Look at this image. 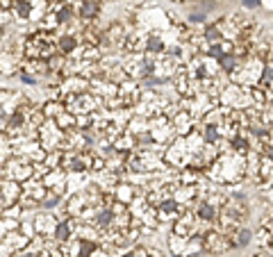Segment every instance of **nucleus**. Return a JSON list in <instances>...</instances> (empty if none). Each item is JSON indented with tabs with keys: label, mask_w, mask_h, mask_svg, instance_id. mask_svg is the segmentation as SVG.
<instances>
[{
	"label": "nucleus",
	"mask_w": 273,
	"mask_h": 257,
	"mask_svg": "<svg viewBox=\"0 0 273 257\" xmlns=\"http://www.w3.org/2000/svg\"><path fill=\"white\" fill-rule=\"evenodd\" d=\"M64 130L57 128L55 121H46L43 125L39 128V143L46 152H53V150H62L64 152Z\"/></svg>",
	"instance_id": "obj_1"
},
{
	"label": "nucleus",
	"mask_w": 273,
	"mask_h": 257,
	"mask_svg": "<svg viewBox=\"0 0 273 257\" xmlns=\"http://www.w3.org/2000/svg\"><path fill=\"white\" fill-rule=\"evenodd\" d=\"M34 175V164H32L27 157L21 155H12L7 162V169H5V178L14 180V182H27V180Z\"/></svg>",
	"instance_id": "obj_2"
},
{
	"label": "nucleus",
	"mask_w": 273,
	"mask_h": 257,
	"mask_svg": "<svg viewBox=\"0 0 273 257\" xmlns=\"http://www.w3.org/2000/svg\"><path fill=\"white\" fill-rule=\"evenodd\" d=\"M196 214V219H198V223L203 225H209L212 228L214 223H216L218 214H221V207H216L214 202H209L207 198H198V200L194 202V210H191Z\"/></svg>",
	"instance_id": "obj_3"
},
{
	"label": "nucleus",
	"mask_w": 273,
	"mask_h": 257,
	"mask_svg": "<svg viewBox=\"0 0 273 257\" xmlns=\"http://www.w3.org/2000/svg\"><path fill=\"white\" fill-rule=\"evenodd\" d=\"M32 221H34L36 234H41V237H53L55 230H57V225H59L57 214H55V212H48V210H39V212H34Z\"/></svg>",
	"instance_id": "obj_4"
},
{
	"label": "nucleus",
	"mask_w": 273,
	"mask_h": 257,
	"mask_svg": "<svg viewBox=\"0 0 273 257\" xmlns=\"http://www.w3.org/2000/svg\"><path fill=\"white\" fill-rule=\"evenodd\" d=\"M185 212H187V207H182L177 200L168 198L166 202H162V205L157 207V221L159 223H171L173 225L182 214H185Z\"/></svg>",
	"instance_id": "obj_5"
},
{
	"label": "nucleus",
	"mask_w": 273,
	"mask_h": 257,
	"mask_svg": "<svg viewBox=\"0 0 273 257\" xmlns=\"http://www.w3.org/2000/svg\"><path fill=\"white\" fill-rule=\"evenodd\" d=\"M77 19L84 21V23H91V21H98L100 14H103V0H80L75 5Z\"/></svg>",
	"instance_id": "obj_6"
},
{
	"label": "nucleus",
	"mask_w": 273,
	"mask_h": 257,
	"mask_svg": "<svg viewBox=\"0 0 273 257\" xmlns=\"http://www.w3.org/2000/svg\"><path fill=\"white\" fill-rule=\"evenodd\" d=\"M21 64H23L21 57H16L9 50H0V75L12 78V75H16L21 71Z\"/></svg>",
	"instance_id": "obj_7"
},
{
	"label": "nucleus",
	"mask_w": 273,
	"mask_h": 257,
	"mask_svg": "<svg viewBox=\"0 0 273 257\" xmlns=\"http://www.w3.org/2000/svg\"><path fill=\"white\" fill-rule=\"evenodd\" d=\"M59 91H62V96L64 93H84L89 91V80L82 78V75H68V78L62 80Z\"/></svg>",
	"instance_id": "obj_8"
},
{
	"label": "nucleus",
	"mask_w": 273,
	"mask_h": 257,
	"mask_svg": "<svg viewBox=\"0 0 273 257\" xmlns=\"http://www.w3.org/2000/svg\"><path fill=\"white\" fill-rule=\"evenodd\" d=\"M0 193L5 196V200H7L9 205H14V202L21 200V196L25 191H23V184L21 182H14V180L0 178Z\"/></svg>",
	"instance_id": "obj_9"
},
{
	"label": "nucleus",
	"mask_w": 273,
	"mask_h": 257,
	"mask_svg": "<svg viewBox=\"0 0 273 257\" xmlns=\"http://www.w3.org/2000/svg\"><path fill=\"white\" fill-rule=\"evenodd\" d=\"M166 39L162 37L159 30H150L148 37H146V53L148 55H164L166 53Z\"/></svg>",
	"instance_id": "obj_10"
},
{
	"label": "nucleus",
	"mask_w": 273,
	"mask_h": 257,
	"mask_svg": "<svg viewBox=\"0 0 273 257\" xmlns=\"http://www.w3.org/2000/svg\"><path fill=\"white\" fill-rule=\"evenodd\" d=\"M80 46H82V41H80V37H75V34H59L57 37V50L66 57L73 55Z\"/></svg>",
	"instance_id": "obj_11"
},
{
	"label": "nucleus",
	"mask_w": 273,
	"mask_h": 257,
	"mask_svg": "<svg viewBox=\"0 0 273 257\" xmlns=\"http://www.w3.org/2000/svg\"><path fill=\"white\" fill-rule=\"evenodd\" d=\"M3 241L7 243V246L12 248L14 252H16V250H25V248L30 246V241H32V239H27L25 234L21 232V230H9V232L5 234V239H3Z\"/></svg>",
	"instance_id": "obj_12"
},
{
	"label": "nucleus",
	"mask_w": 273,
	"mask_h": 257,
	"mask_svg": "<svg viewBox=\"0 0 273 257\" xmlns=\"http://www.w3.org/2000/svg\"><path fill=\"white\" fill-rule=\"evenodd\" d=\"M91 225H96V228L103 232V230H109L114 225V212L109 210V207H98V212H96V216L91 219Z\"/></svg>",
	"instance_id": "obj_13"
},
{
	"label": "nucleus",
	"mask_w": 273,
	"mask_h": 257,
	"mask_svg": "<svg viewBox=\"0 0 273 257\" xmlns=\"http://www.w3.org/2000/svg\"><path fill=\"white\" fill-rule=\"evenodd\" d=\"M125 132H130L132 137H139V134L150 132V119H146V116L134 114V116H132V119H130V123H127Z\"/></svg>",
	"instance_id": "obj_14"
},
{
	"label": "nucleus",
	"mask_w": 273,
	"mask_h": 257,
	"mask_svg": "<svg viewBox=\"0 0 273 257\" xmlns=\"http://www.w3.org/2000/svg\"><path fill=\"white\" fill-rule=\"evenodd\" d=\"M203 41L205 43H221V41H225V34H223V30H221V25L218 23H209V25H205V32H203Z\"/></svg>",
	"instance_id": "obj_15"
},
{
	"label": "nucleus",
	"mask_w": 273,
	"mask_h": 257,
	"mask_svg": "<svg viewBox=\"0 0 273 257\" xmlns=\"http://www.w3.org/2000/svg\"><path fill=\"white\" fill-rule=\"evenodd\" d=\"M41 110H43L46 119L55 121L64 110H66V107H64V102H62V100H53V98H46V100L41 102Z\"/></svg>",
	"instance_id": "obj_16"
},
{
	"label": "nucleus",
	"mask_w": 273,
	"mask_h": 257,
	"mask_svg": "<svg viewBox=\"0 0 273 257\" xmlns=\"http://www.w3.org/2000/svg\"><path fill=\"white\" fill-rule=\"evenodd\" d=\"M200 137H203V141L205 143H214V146H216L218 141H221V130H218V125H207V123H203L200 125Z\"/></svg>",
	"instance_id": "obj_17"
},
{
	"label": "nucleus",
	"mask_w": 273,
	"mask_h": 257,
	"mask_svg": "<svg viewBox=\"0 0 273 257\" xmlns=\"http://www.w3.org/2000/svg\"><path fill=\"white\" fill-rule=\"evenodd\" d=\"M218 69L223 71V75H232L237 69H239V55H235V53H228V55H223L221 60H218Z\"/></svg>",
	"instance_id": "obj_18"
},
{
	"label": "nucleus",
	"mask_w": 273,
	"mask_h": 257,
	"mask_svg": "<svg viewBox=\"0 0 273 257\" xmlns=\"http://www.w3.org/2000/svg\"><path fill=\"white\" fill-rule=\"evenodd\" d=\"M55 123H57V128H59V130H64V132H66V130H73V128L77 125V116L64 110L62 114H59L57 119H55Z\"/></svg>",
	"instance_id": "obj_19"
},
{
	"label": "nucleus",
	"mask_w": 273,
	"mask_h": 257,
	"mask_svg": "<svg viewBox=\"0 0 273 257\" xmlns=\"http://www.w3.org/2000/svg\"><path fill=\"white\" fill-rule=\"evenodd\" d=\"M232 241H235L237 248H246L250 241H253V230L250 228H239L235 234H232Z\"/></svg>",
	"instance_id": "obj_20"
},
{
	"label": "nucleus",
	"mask_w": 273,
	"mask_h": 257,
	"mask_svg": "<svg viewBox=\"0 0 273 257\" xmlns=\"http://www.w3.org/2000/svg\"><path fill=\"white\" fill-rule=\"evenodd\" d=\"M23 216H25V210H23L18 202H14V205H9L7 210L0 214V219H9V221H21Z\"/></svg>",
	"instance_id": "obj_21"
},
{
	"label": "nucleus",
	"mask_w": 273,
	"mask_h": 257,
	"mask_svg": "<svg viewBox=\"0 0 273 257\" xmlns=\"http://www.w3.org/2000/svg\"><path fill=\"white\" fill-rule=\"evenodd\" d=\"M18 205H21L23 210H25V214H27V212H39V210H41L39 200H36V198H32V196H27V193H23V196H21Z\"/></svg>",
	"instance_id": "obj_22"
},
{
	"label": "nucleus",
	"mask_w": 273,
	"mask_h": 257,
	"mask_svg": "<svg viewBox=\"0 0 273 257\" xmlns=\"http://www.w3.org/2000/svg\"><path fill=\"white\" fill-rule=\"evenodd\" d=\"M12 25H14L12 10H3V7H0V30H7V28H12Z\"/></svg>",
	"instance_id": "obj_23"
},
{
	"label": "nucleus",
	"mask_w": 273,
	"mask_h": 257,
	"mask_svg": "<svg viewBox=\"0 0 273 257\" xmlns=\"http://www.w3.org/2000/svg\"><path fill=\"white\" fill-rule=\"evenodd\" d=\"M187 21H189V25H203V23H207V14H203V12L194 10Z\"/></svg>",
	"instance_id": "obj_24"
},
{
	"label": "nucleus",
	"mask_w": 273,
	"mask_h": 257,
	"mask_svg": "<svg viewBox=\"0 0 273 257\" xmlns=\"http://www.w3.org/2000/svg\"><path fill=\"white\" fill-rule=\"evenodd\" d=\"M241 7L244 10H257V7H262V0H241Z\"/></svg>",
	"instance_id": "obj_25"
},
{
	"label": "nucleus",
	"mask_w": 273,
	"mask_h": 257,
	"mask_svg": "<svg viewBox=\"0 0 273 257\" xmlns=\"http://www.w3.org/2000/svg\"><path fill=\"white\" fill-rule=\"evenodd\" d=\"M7 148H12V141H9V137L5 132H0V152L7 150Z\"/></svg>",
	"instance_id": "obj_26"
},
{
	"label": "nucleus",
	"mask_w": 273,
	"mask_h": 257,
	"mask_svg": "<svg viewBox=\"0 0 273 257\" xmlns=\"http://www.w3.org/2000/svg\"><path fill=\"white\" fill-rule=\"evenodd\" d=\"M264 148H266V150H264V160L273 164V143H268V146H264Z\"/></svg>",
	"instance_id": "obj_27"
},
{
	"label": "nucleus",
	"mask_w": 273,
	"mask_h": 257,
	"mask_svg": "<svg viewBox=\"0 0 273 257\" xmlns=\"http://www.w3.org/2000/svg\"><path fill=\"white\" fill-rule=\"evenodd\" d=\"M262 7H266L268 12H273V0H262Z\"/></svg>",
	"instance_id": "obj_28"
}]
</instances>
